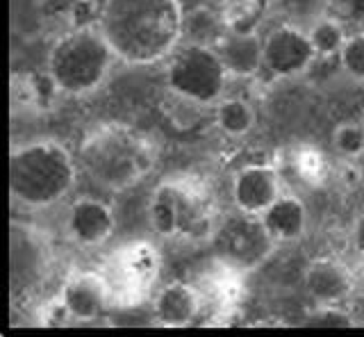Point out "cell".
<instances>
[{
  "label": "cell",
  "instance_id": "1",
  "mask_svg": "<svg viewBox=\"0 0 364 337\" xmlns=\"http://www.w3.org/2000/svg\"><path fill=\"white\" fill-rule=\"evenodd\" d=\"M96 26L121 64L153 66L185 39V7L180 0H105Z\"/></svg>",
  "mask_w": 364,
  "mask_h": 337
},
{
  "label": "cell",
  "instance_id": "2",
  "mask_svg": "<svg viewBox=\"0 0 364 337\" xmlns=\"http://www.w3.org/2000/svg\"><path fill=\"white\" fill-rule=\"evenodd\" d=\"M157 146L146 132L121 121L91 128L80 141L77 162L96 187L105 192H125L139 185L157 164Z\"/></svg>",
  "mask_w": 364,
  "mask_h": 337
},
{
  "label": "cell",
  "instance_id": "3",
  "mask_svg": "<svg viewBox=\"0 0 364 337\" xmlns=\"http://www.w3.org/2000/svg\"><path fill=\"white\" fill-rule=\"evenodd\" d=\"M77 176V155L53 137L11 146L9 196L21 208L39 212L60 205L73 194Z\"/></svg>",
  "mask_w": 364,
  "mask_h": 337
},
{
  "label": "cell",
  "instance_id": "4",
  "mask_svg": "<svg viewBox=\"0 0 364 337\" xmlns=\"http://www.w3.org/2000/svg\"><path fill=\"white\" fill-rule=\"evenodd\" d=\"M119 58L98 26H80L53 41L46 58V77L66 96H89L107 82Z\"/></svg>",
  "mask_w": 364,
  "mask_h": 337
},
{
  "label": "cell",
  "instance_id": "5",
  "mask_svg": "<svg viewBox=\"0 0 364 337\" xmlns=\"http://www.w3.org/2000/svg\"><path fill=\"white\" fill-rule=\"evenodd\" d=\"M228 73L219 50L208 43L182 39L164 62L166 89L182 103L214 107L225 96Z\"/></svg>",
  "mask_w": 364,
  "mask_h": 337
},
{
  "label": "cell",
  "instance_id": "6",
  "mask_svg": "<svg viewBox=\"0 0 364 337\" xmlns=\"http://www.w3.org/2000/svg\"><path fill=\"white\" fill-rule=\"evenodd\" d=\"M148 223L162 240H212L219 217L196 187L162 181L148 198Z\"/></svg>",
  "mask_w": 364,
  "mask_h": 337
},
{
  "label": "cell",
  "instance_id": "7",
  "mask_svg": "<svg viewBox=\"0 0 364 337\" xmlns=\"http://www.w3.org/2000/svg\"><path fill=\"white\" fill-rule=\"evenodd\" d=\"M210 242L219 262L237 269V272L259 269L278 246V242L267 230L264 221L257 215H248L242 210L221 217Z\"/></svg>",
  "mask_w": 364,
  "mask_h": 337
},
{
  "label": "cell",
  "instance_id": "8",
  "mask_svg": "<svg viewBox=\"0 0 364 337\" xmlns=\"http://www.w3.org/2000/svg\"><path fill=\"white\" fill-rule=\"evenodd\" d=\"M100 274L109 287L112 303L134 306L151 291L159 276V253L148 242H130L107 257Z\"/></svg>",
  "mask_w": 364,
  "mask_h": 337
},
{
  "label": "cell",
  "instance_id": "9",
  "mask_svg": "<svg viewBox=\"0 0 364 337\" xmlns=\"http://www.w3.org/2000/svg\"><path fill=\"white\" fill-rule=\"evenodd\" d=\"M316 48L307 28L280 21L264 35V71L278 80H294L310 71Z\"/></svg>",
  "mask_w": 364,
  "mask_h": 337
},
{
  "label": "cell",
  "instance_id": "10",
  "mask_svg": "<svg viewBox=\"0 0 364 337\" xmlns=\"http://www.w3.org/2000/svg\"><path fill=\"white\" fill-rule=\"evenodd\" d=\"M117 230V215L109 203L96 196H80L66 208L64 232L80 249H98Z\"/></svg>",
  "mask_w": 364,
  "mask_h": 337
},
{
  "label": "cell",
  "instance_id": "11",
  "mask_svg": "<svg viewBox=\"0 0 364 337\" xmlns=\"http://www.w3.org/2000/svg\"><path fill=\"white\" fill-rule=\"evenodd\" d=\"M60 306L75 323H91L112 306L109 287L100 272H75L60 289Z\"/></svg>",
  "mask_w": 364,
  "mask_h": 337
},
{
  "label": "cell",
  "instance_id": "12",
  "mask_svg": "<svg viewBox=\"0 0 364 337\" xmlns=\"http://www.w3.org/2000/svg\"><path fill=\"white\" fill-rule=\"evenodd\" d=\"M280 194V173L271 164H246L232 176L230 198L235 210L259 217Z\"/></svg>",
  "mask_w": 364,
  "mask_h": 337
},
{
  "label": "cell",
  "instance_id": "13",
  "mask_svg": "<svg viewBox=\"0 0 364 337\" xmlns=\"http://www.w3.org/2000/svg\"><path fill=\"white\" fill-rule=\"evenodd\" d=\"M214 48L219 50L230 77L246 80L264 69V37L257 28L228 26Z\"/></svg>",
  "mask_w": 364,
  "mask_h": 337
},
{
  "label": "cell",
  "instance_id": "14",
  "mask_svg": "<svg viewBox=\"0 0 364 337\" xmlns=\"http://www.w3.org/2000/svg\"><path fill=\"white\" fill-rule=\"evenodd\" d=\"M355 287L350 269L335 257H314L303 272V289L314 303L341 306Z\"/></svg>",
  "mask_w": 364,
  "mask_h": 337
},
{
  "label": "cell",
  "instance_id": "15",
  "mask_svg": "<svg viewBox=\"0 0 364 337\" xmlns=\"http://www.w3.org/2000/svg\"><path fill=\"white\" fill-rule=\"evenodd\" d=\"M203 306L200 291L185 280H173L159 287L151 299L153 321L164 328H185L198 317Z\"/></svg>",
  "mask_w": 364,
  "mask_h": 337
},
{
  "label": "cell",
  "instance_id": "16",
  "mask_svg": "<svg viewBox=\"0 0 364 337\" xmlns=\"http://www.w3.org/2000/svg\"><path fill=\"white\" fill-rule=\"evenodd\" d=\"M37 230L39 228L23 226V223H11V287L14 291L37 285L48 264L46 246Z\"/></svg>",
  "mask_w": 364,
  "mask_h": 337
},
{
  "label": "cell",
  "instance_id": "17",
  "mask_svg": "<svg viewBox=\"0 0 364 337\" xmlns=\"http://www.w3.org/2000/svg\"><path fill=\"white\" fill-rule=\"evenodd\" d=\"M259 219L264 221L267 230L278 244H291L305 237L310 215L303 200L296 194H280L273 203L262 212Z\"/></svg>",
  "mask_w": 364,
  "mask_h": 337
},
{
  "label": "cell",
  "instance_id": "18",
  "mask_svg": "<svg viewBox=\"0 0 364 337\" xmlns=\"http://www.w3.org/2000/svg\"><path fill=\"white\" fill-rule=\"evenodd\" d=\"M257 121L255 107L248 103L246 98L239 96H223L219 103L214 105V123L225 137H246L253 130Z\"/></svg>",
  "mask_w": 364,
  "mask_h": 337
},
{
  "label": "cell",
  "instance_id": "19",
  "mask_svg": "<svg viewBox=\"0 0 364 337\" xmlns=\"http://www.w3.org/2000/svg\"><path fill=\"white\" fill-rule=\"evenodd\" d=\"M228 28V21L212 7H193L185 12V39L187 41H198L208 43V46H216V41Z\"/></svg>",
  "mask_w": 364,
  "mask_h": 337
},
{
  "label": "cell",
  "instance_id": "20",
  "mask_svg": "<svg viewBox=\"0 0 364 337\" xmlns=\"http://www.w3.org/2000/svg\"><path fill=\"white\" fill-rule=\"evenodd\" d=\"M273 14L284 23L310 28L333 9V0H269Z\"/></svg>",
  "mask_w": 364,
  "mask_h": 337
},
{
  "label": "cell",
  "instance_id": "21",
  "mask_svg": "<svg viewBox=\"0 0 364 337\" xmlns=\"http://www.w3.org/2000/svg\"><path fill=\"white\" fill-rule=\"evenodd\" d=\"M346 30L348 28L341 23L335 14H326L323 18H318L316 23L307 28L318 58H337L346 37H348Z\"/></svg>",
  "mask_w": 364,
  "mask_h": 337
},
{
  "label": "cell",
  "instance_id": "22",
  "mask_svg": "<svg viewBox=\"0 0 364 337\" xmlns=\"http://www.w3.org/2000/svg\"><path fill=\"white\" fill-rule=\"evenodd\" d=\"M333 151L344 160H358L364 155V128L360 121H344L333 130Z\"/></svg>",
  "mask_w": 364,
  "mask_h": 337
},
{
  "label": "cell",
  "instance_id": "23",
  "mask_svg": "<svg viewBox=\"0 0 364 337\" xmlns=\"http://www.w3.org/2000/svg\"><path fill=\"white\" fill-rule=\"evenodd\" d=\"M337 60L346 77L353 82H364V30L348 32Z\"/></svg>",
  "mask_w": 364,
  "mask_h": 337
},
{
  "label": "cell",
  "instance_id": "24",
  "mask_svg": "<svg viewBox=\"0 0 364 337\" xmlns=\"http://www.w3.org/2000/svg\"><path fill=\"white\" fill-rule=\"evenodd\" d=\"M305 326H314V328H348V326H353V317L335 303H316L305 314Z\"/></svg>",
  "mask_w": 364,
  "mask_h": 337
},
{
  "label": "cell",
  "instance_id": "25",
  "mask_svg": "<svg viewBox=\"0 0 364 337\" xmlns=\"http://www.w3.org/2000/svg\"><path fill=\"white\" fill-rule=\"evenodd\" d=\"M330 14H335L346 28L364 30V0H333Z\"/></svg>",
  "mask_w": 364,
  "mask_h": 337
},
{
  "label": "cell",
  "instance_id": "26",
  "mask_svg": "<svg viewBox=\"0 0 364 337\" xmlns=\"http://www.w3.org/2000/svg\"><path fill=\"white\" fill-rule=\"evenodd\" d=\"M350 244L360 255H364V212L350 223Z\"/></svg>",
  "mask_w": 364,
  "mask_h": 337
},
{
  "label": "cell",
  "instance_id": "27",
  "mask_svg": "<svg viewBox=\"0 0 364 337\" xmlns=\"http://www.w3.org/2000/svg\"><path fill=\"white\" fill-rule=\"evenodd\" d=\"M360 123H362V128H364V112H362V119H360Z\"/></svg>",
  "mask_w": 364,
  "mask_h": 337
}]
</instances>
